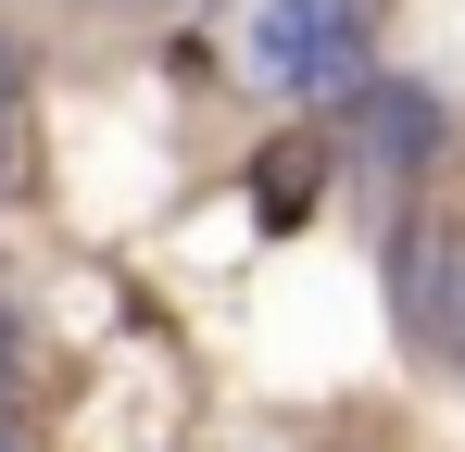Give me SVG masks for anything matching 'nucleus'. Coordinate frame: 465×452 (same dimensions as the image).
Segmentation results:
<instances>
[{
  "mask_svg": "<svg viewBox=\"0 0 465 452\" xmlns=\"http://www.w3.org/2000/svg\"><path fill=\"white\" fill-rule=\"evenodd\" d=\"M239 51L290 101H352L365 88V0H252L239 13Z\"/></svg>",
  "mask_w": 465,
  "mask_h": 452,
  "instance_id": "f257e3e1",
  "label": "nucleus"
},
{
  "mask_svg": "<svg viewBox=\"0 0 465 452\" xmlns=\"http://www.w3.org/2000/svg\"><path fill=\"white\" fill-rule=\"evenodd\" d=\"M390 314L428 365L465 377V226H402L390 239Z\"/></svg>",
  "mask_w": 465,
  "mask_h": 452,
  "instance_id": "f03ea898",
  "label": "nucleus"
},
{
  "mask_svg": "<svg viewBox=\"0 0 465 452\" xmlns=\"http://www.w3.org/2000/svg\"><path fill=\"white\" fill-rule=\"evenodd\" d=\"M340 139H352L365 176H415V163L440 151V101H428V88H402V75H365V88L340 101Z\"/></svg>",
  "mask_w": 465,
  "mask_h": 452,
  "instance_id": "7ed1b4c3",
  "label": "nucleus"
}]
</instances>
